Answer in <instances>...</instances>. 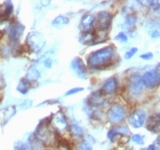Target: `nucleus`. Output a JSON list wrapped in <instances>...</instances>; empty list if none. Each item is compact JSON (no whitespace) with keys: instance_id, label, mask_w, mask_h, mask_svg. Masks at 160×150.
<instances>
[{"instance_id":"9","label":"nucleus","mask_w":160,"mask_h":150,"mask_svg":"<svg viewBox=\"0 0 160 150\" xmlns=\"http://www.w3.org/2000/svg\"><path fill=\"white\" fill-rule=\"evenodd\" d=\"M142 81H143L147 90H157L158 87L160 86V75L156 71V69L148 70L144 74H142Z\"/></svg>"},{"instance_id":"38","label":"nucleus","mask_w":160,"mask_h":150,"mask_svg":"<svg viewBox=\"0 0 160 150\" xmlns=\"http://www.w3.org/2000/svg\"><path fill=\"white\" fill-rule=\"evenodd\" d=\"M156 71H157L158 74L160 75V62H159V63L157 64V65H156Z\"/></svg>"},{"instance_id":"10","label":"nucleus","mask_w":160,"mask_h":150,"mask_svg":"<svg viewBox=\"0 0 160 150\" xmlns=\"http://www.w3.org/2000/svg\"><path fill=\"white\" fill-rule=\"evenodd\" d=\"M70 68L71 70L73 71V74L80 78V79H87L88 75H89V70L87 64L85 63V61L79 56L73 57L70 62Z\"/></svg>"},{"instance_id":"17","label":"nucleus","mask_w":160,"mask_h":150,"mask_svg":"<svg viewBox=\"0 0 160 150\" xmlns=\"http://www.w3.org/2000/svg\"><path fill=\"white\" fill-rule=\"evenodd\" d=\"M137 23H138V16L135 13L125 15L122 22V28L125 29V32L127 34H133L135 29H136Z\"/></svg>"},{"instance_id":"18","label":"nucleus","mask_w":160,"mask_h":150,"mask_svg":"<svg viewBox=\"0 0 160 150\" xmlns=\"http://www.w3.org/2000/svg\"><path fill=\"white\" fill-rule=\"evenodd\" d=\"M69 133H70L71 137L74 140H83L85 139V130L83 127L78 123L77 120H71L70 122V127H69Z\"/></svg>"},{"instance_id":"6","label":"nucleus","mask_w":160,"mask_h":150,"mask_svg":"<svg viewBox=\"0 0 160 150\" xmlns=\"http://www.w3.org/2000/svg\"><path fill=\"white\" fill-rule=\"evenodd\" d=\"M148 119V112L142 108H136L129 112L128 115V118H127V122H128V125L132 128H135V130H138V128H142V127L145 125Z\"/></svg>"},{"instance_id":"4","label":"nucleus","mask_w":160,"mask_h":150,"mask_svg":"<svg viewBox=\"0 0 160 150\" xmlns=\"http://www.w3.org/2000/svg\"><path fill=\"white\" fill-rule=\"evenodd\" d=\"M50 127L57 135L64 134L69 132V127H70V122L68 119L67 115L63 110H58L57 112L52 115V119H50Z\"/></svg>"},{"instance_id":"28","label":"nucleus","mask_w":160,"mask_h":150,"mask_svg":"<svg viewBox=\"0 0 160 150\" xmlns=\"http://www.w3.org/2000/svg\"><path fill=\"white\" fill-rule=\"evenodd\" d=\"M129 140L137 146H144L145 144V135H143V134H132Z\"/></svg>"},{"instance_id":"19","label":"nucleus","mask_w":160,"mask_h":150,"mask_svg":"<svg viewBox=\"0 0 160 150\" xmlns=\"http://www.w3.org/2000/svg\"><path fill=\"white\" fill-rule=\"evenodd\" d=\"M79 41L82 45L86 46H93L96 45V32L92 31V32H81L79 36Z\"/></svg>"},{"instance_id":"3","label":"nucleus","mask_w":160,"mask_h":150,"mask_svg":"<svg viewBox=\"0 0 160 150\" xmlns=\"http://www.w3.org/2000/svg\"><path fill=\"white\" fill-rule=\"evenodd\" d=\"M145 86L142 81V75L138 72L130 74L126 83V92L130 99H138L145 92Z\"/></svg>"},{"instance_id":"26","label":"nucleus","mask_w":160,"mask_h":150,"mask_svg":"<svg viewBox=\"0 0 160 150\" xmlns=\"http://www.w3.org/2000/svg\"><path fill=\"white\" fill-rule=\"evenodd\" d=\"M74 150H93V144L90 143L87 139H83V140L78 141L76 143Z\"/></svg>"},{"instance_id":"33","label":"nucleus","mask_w":160,"mask_h":150,"mask_svg":"<svg viewBox=\"0 0 160 150\" xmlns=\"http://www.w3.org/2000/svg\"><path fill=\"white\" fill-rule=\"evenodd\" d=\"M53 64H54V61L52 57H46L43 60V67L46 68V69H50V68L53 67Z\"/></svg>"},{"instance_id":"31","label":"nucleus","mask_w":160,"mask_h":150,"mask_svg":"<svg viewBox=\"0 0 160 150\" xmlns=\"http://www.w3.org/2000/svg\"><path fill=\"white\" fill-rule=\"evenodd\" d=\"M85 91V88L83 87H73V88H71V90L67 91L65 92V96H71V95H74V94H78V93H81V92H83Z\"/></svg>"},{"instance_id":"23","label":"nucleus","mask_w":160,"mask_h":150,"mask_svg":"<svg viewBox=\"0 0 160 150\" xmlns=\"http://www.w3.org/2000/svg\"><path fill=\"white\" fill-rule=\"evenodd\" d=\"M14 21L12 18H8V17H5V16H0V37L5 34H8V31H9L10 27H12V24H13Z\"/></svg>"},{"instance_id":"39","label":"nucleus","mask_w":160,"mask_h":150,"mask_svg":"<svg viewBox=\"0 0 160 150\" xmlns=\"http://www.w3.org/2000/svg\"><path fill=\"white\" fill-rule=\"evenodd\" d=\"M46 150H61V149H58V148H47Z\"/></svg>"},{"instance_id":"29","label":"nucleus","mask_w":160,"mask_h":150,"mask_svg":"<svg viewBox=\"0 0 160 150\" xmlns=\"http://www.w3.org/2000/svg\"><path fill=\"white\" fill-rule=\"evenodd\" d=\"M128 38H129V36H128L125 31H120L119 34H117V36L114 37V39L120 44H126L127 41H128Z\"/></svg>"},{"instance_id":"34","label":"nucleus","mask_w":160,"mask_h":150,"mask_svg":"<svg viewBox=\"0 0 160 150\" xmlns=\"http://www.w3.org/2000/svg\"><path fill=\"white\" fill-rule=\"evenodd\" d=\"M31 106H32V101L31 100H24L22 103L18 104V107H20L21 109H28V108H30Z\"/></svg>"},{"instance_id":"24","label":"nucleus","mask_w":160,"mask_h":150,"mask_svg":"<svg viewBox=\"0 0 160 150\" xmlns=\"http://www.w3.org/2000/svg\"><path fill=\"white\" fill-rule=\"evenodd\" d=\"M70 23V18L67 15H58L52 21V27L53 28H62L64 25H68Z\"/></svg>"},{"instance_id":"13","label":"nucleus","mask_w":160,"mask_h":150,"mask_svg":"<svg viewBox=\"0 0 160 150\" xmlns=\"http://www.w3.org/2000/svg\"><path fill=\"white\" fill-rule=\"evenodd\" d=\"M24 30H25V28H24L23 24L17 22V21H14L9 31H8V34H7L8 41L10 44H13V45H18L20 39L24 34Z\"/></svg>"},{"instance_id":"37","label":"nucleus","mask_w":160,"mask_h":150,"mask_svg":"<svg viewBox=\"0 0 160 150\" xmlns=\"http://www.w3.org/2000/svg\"><path fill=\"white\" fill-rule=\"evenodd\" d=\"M154 146H156V150H160V135L157 137V140L154 142Z\"/></svg>"},{"instance_id":"22","label":"nucleus","mask_w":160,"mask_h":150,"mask_svg":"<svg viewBox=\"0 0 160 150\" xmlns=\"http://www.w3.org/2000/svg\"><path fill=\"white\" fill-rule=\"evenodd\" d=\"M31 88H32V84L29 83L24 77L18 80V84H17V86H16V91L21 95H27V94L30 92Z\"/></svg>"},{"instance_id":"2","label":"nucleus","mask_w":160,"mask_h":150,"mask_svg":"<svg viewBox=\"0 0 160 150\" xmlns=\"http://www.w3.org/2000/svg\"><path fill=\"white\" fill-rule=\"evenodd\" d=\"M128 115L129 112L125 104L120 103V102H113L108 108L105 118L112 126H117V125H121L126 122Z\"/></svg>"},{"instance_id":"32","label":"nucleus","mask_w":160,"mask_h":150,"mask_svg":"<svg viewBox=\"0 0 160 150\" xmlns=\"http://www.w3.org/2000/svg\"><path fill=\"white\" fill-rule=\"evenodd\" d=\"M153 57H154L153 53H151V52H147V53L141 54L140 55V59L141 60H143V61H151Z\"/></svg>"},{"instance_id":"12","label":"nucleus","mask_w":160,"mask_h":150,"mask_svg":"<svg viewBox=\"0 0 160 150\" xmlns=\"http://www.w3.org/2000/svg\"><path fill=\"white\" fill-rule=\"evenodd\" d=\"M85 103L88 104L89 107L94 108V109H103L108 104V99L105 95H103V93L100 90H97L90 93Z\"/></svg>"},{"instance_id":"20","label":"nucleus","mask_w":160,"mask_h":150,"mask_svg":"<svg viewBox=\"0 0 160 150\" xmlns=\"http://www.w3.org/2000/svg\"><path fill=\"white\" fill-rule=\"evenodd\" d=\"M24 78H25L29 83L33 84L41 78V72H40L39 69L33 64V65H31V67L27 70V74H25Z\"/></svg>"},{"instance_id":"11","label":"nucleus","mask_w":160,"mask_h":150,"mask_svg":"<svg viewBox=\"0 0 160 150\" xmlns=\"http://www.w3.org/2000/svg\"><path fill=\"white\" fill-rule=\"evenodd\" d=\"M130 128L128 125L121 124V125H117V126H112L110 130L108 131L107 137L108 140L111 142H114L118 139H122V137H130Z\"/></svg>"},{"instance_id":"36","label":"nucleus","mask_w":160,"mask_h":150,"mask_svg":"<svg viewBox=\"0 0 160 150\" xmlns=\"http://www.w3.org/2000/svg\"><path fill=\"white\" fill-rule=\"evenodd\" d=\"M140 150H156V146H154V143L150 144L149 147H145V148H141Z\"/></svg>"},{"instance_id":"1","label":"nucleus","mask_w":160,"mask_h":150,"mask_svg":"<svg viewBox=\"0 0 160 150\" xmlns=\"http://www.w3.org/2000/svg\"><path fill=\"white\" fill-rule=\"evenodd\" d=\"M116 56H117V50L116 47L112 45H108L100 49L94 50L87 56L86 64L88 70L101 71L108 69L111 65H113Z\"/></svg>"},{"instance_id":"30","label":"nucleus","mask_w":160,"mask_h":150,"mask_svg":"<svg viewBox=\"0 0 160 150\" xmlns=\"http://www.w3.org/2000/svg\"><path fill=\"white\" fill-rule=\"evenodd\" d=\"M137 52H138V48H137V47H132V48H129V49L125 53L123 59H125V60H130L132 57L135 56V54H137Z\"/></svg>"},{"instance_id":"16","label":"nucleus","mask_w":160,"mask_h":150,"mask_svg":"<svg viewBox=\"0 0 160 150\" xmlns=\"http://www.w3.org/2000/svg\"><path fill=\"white\" fill-rule=\"evenodd\" d=\"M145 127L150 133H160V112H153L148 115V119L145 123Z\"/></svg>"},{"instance_id":"27","label":"nucleus","mask_w":160,"mask_h":150,"mask_svg":"<svg viewBox=\"0 0 160 150\" xmlns=\"http://www.w3.org/2000/svg\"><path fill=\"white\" fill-rule=\"evenodd\" d=\"M2 7H3L2 16L10 18V16H12V14H13V12H14L13 3H12V1H5L3 5H2Z\"/></svg>"},{"instance_id":"15","label":"nucleus","mask_w":160,"mask_h":150,"mask_svg":"<svg viewBox=\"0 0 160 150\" xmlns=\"http://www.w3.org/2000/svg\"><path fill=\"white\" fill-rule=\"evenodd\" d=\"M145 30L151 39H159L160 38V22L154 18L150 17L145 22Z\"/></svg>"},{"instance_id":"14","label":"nucleus","mask_w":160,"mask_h":150,"mask_svg":"<svg viewBox=\"0 0 160 150\" xmlns=\"http://www.w3.org/2000/svg\"><path fill=\"white\" fill-rule=\"evenodd\" d=\"M79 30L81 32H92L95 31V15L92 13H85L80 17Z\"/></svg>"},{"instance_id":"7","label":"nucleus","mask_w":160,"mask_h":150,"mask_svg":"<svg viewBox=\"0 0 160 150\" xmlns=\"http://www.w3.org/2000/svg\"><path fill=\"white\" fill-rule=\"evenodd\" d=\"M25 44H27V47L29 48L30 52L32 53H38L42 49L43 46H45V39H43L42 34L37 31H31L30 34L27 36V39H25Z\"/></svg>"},{"instance_id":"25","label":"nucleus","mask_w":160,"mask_h":150,"mask_svg":"<svg viewBox=\"0 0 160 150\" xmlns=\"http://www.w3.org/2000/svg\"><path fill=\"white\" fill-rule=\"evenodd\" d=\"M2 112H3V118H5V119H3V125H5V124H6L8 120L12 119V117L16 113V107H15V106L7 107V108L3 109Z\"/></svg>"},{"instance_id":"5","label":"nucleus","mask_w":160,"mask_h":150,"mask_svg":"<svg viewBox=\"0 0 160 150\" xmlns=\"http://www.w3.org/2000/svg\"><path fill=\"white\" fill-rule=\"evenodd\" d=\"M113 21V14L109 10H101L95 15V31L109 32Z\"/></svg>"},{"instance_id":"21","label":"nucleus","mask_w":160,"mask_h":150,"mask_svg":"<svg viewBox=\"0 0 160 150\" xmlns=\"http://www.w3.org/2000/svg\"><path fill=\"white\" fill-rule=\"evenodd\" d=\"M24 144H25L27 150H46L47 149V148L38 140V139L34 137L33 134H31L30 137H28L27 142H25Z\"/></svg>"},{"instance_id":"8","label":"nucleus","mask_w":160,"mask_h":150,"mask_svg":"<svg viewBox=\"0 0 160 150\" xmlns=\"http://www.w3.org/2000/svg\"><path fill=\"white\" fill-rule=\"evenodd\" d=\"M119 88H120L119 78L117 76H112L107 78L102 83L100 91L105 96H112V95H116L119 92Z\"/></svg>"},{"instance_id":"35","label":"nucleus","mask_w":160,"mask_h":150,"mask_svg":"<svg viewBox=\"0 0 160 150\" xmlns=\"http://www.w3.org/2000/svg\"><path fill=\"white\" fill-rule=\"evenodd\" d=\"M14 149H15V150H27V148H25V144H24L23 142L18 141V142H16V143H15V146H14Z\"/></svg>"}]
</instances>
